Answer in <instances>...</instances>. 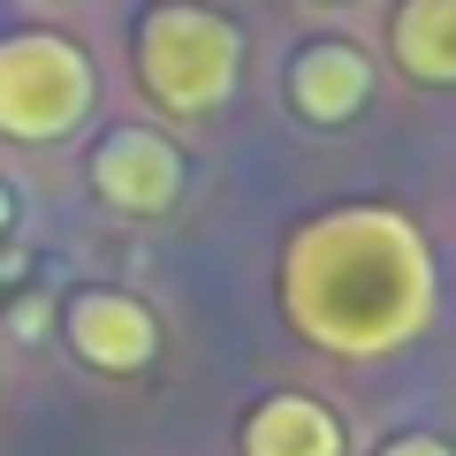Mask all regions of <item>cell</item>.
<instances>
[{
	"instance_id": "cell-1",
	"label": "cell",
	"mask_w": 456,
	"mask_h": 456,
	"mask_svg": "<svg viewBox=\"0 0 456 456\" xmlns=\"http://www.w3.org/2000/svg\"><path fill=\"white\" fill-rule=\"evenodd\" d=\"M441 274L426 236L388 206H335L281 251V312L327 358H380L434 327Z\"/></svg>"
},
{
	"instance_id": "cell-2",
	"label": "cell",
	"mask_w": 456,
	"mask_h": 456,
	"mask_svg": "<svg viewBox=\"0 0 456 456\" xmlns=\"http://www.w3.org/2000/svg\"><path fill=\"white\" fill-rule=\"evenodd\" d=\"M244 77V31L206 0H152L137 16V84L167 114H213Z\"/></svg>"
},
{
	"instance_id": "cell-3",
	"label": "cell",
	"mask_w": 456,
	"mask_h": 456,
	"mask_svg": "<svg viewBox=\"0 0 456 456\" xmlns=\"http://www.w3.org/2000/svg\"><path fill=\"white\" fill-rule=\"evenodd\" d=\"M92 53L61 31H8L0 38V137L53 145L92 114Z\"/></svg>"
},
{
	"instance_id": "cell-4",
	"label": "cell",
	"mask_w": 456,
	"mask_h": 456,
	"mask_svg": "<svg viewBox=\"0 0 456 456\" xmlns=\"http://www.w3.org/2000/svg\"><path fill=\"white\" fill-rule=\"evenodd\" d=\"M61 335L69 350H77L92 373L107 380H130L145 373L152 358H160V320H152V305H137L130 289H77L61 312Z\"/></svg>"
},
{
	"instance_id": "cell-5",
	"label": "cell",
	"mask_w": 456,
	"mask_h": 456,
	"mask_svg": "<svg viewBox=\"0 0 456 456\" xmlns=\"http://www.w3.org/2000/svg\"><path fill=\"white\" fill-rule=\"evenodd\" d=\"M92 191H99V206L152 221V213H167L183 198V152L160 130H107L92 145Z\"/></svg>"
},
{
	"instance_id": "cell-6",
	"label": "cell",
	"mask_w": 456,
	"mask_h": 456,
	"mask_svg": "<svg viewBox=\"0 0 456 456\" xmlns=\"http://www.w3.org/2000/svg\"><path fill=\"white\" fill-rule=\"evenodd\" d=\"M281 92H289V107L305 114L312 130H335V122L365 114V99H373V61H365L350 38H312V46L289 53Z\"/></svg>"
},
{
	"instance_id": "cell-7",
	"label": "cell",
	"mask_w": 456,
	"mask_h": 456,
	"mask_svg": "<svg viewBox=\"0 0 456 456\" xmlns=\"http://www.w3.org/2000/svg\"><path fill=\"white\" fill-rule=\"evenodd\" d=\"M388 61L411 84H456V0H395Z\"/></svg>"
},
{
	"instance_id": "cell-8",
	"label": "cell",
	"mask_w": 456,
	"mask_h": 456,
	"mask_svg": "<svg viewBox=\"0 0 456 456\" xmlns=\"http://www.w3.org/2000/svg\"><path fill=\"white\" fill-rule=\"evenodd\" d=\"M244 456H342V426L312 395H266L244 419Z\"/></svg>"
},
{
	"instance_id": "cell-9",
	"label": "cell",
	"mask_w": 456,
	"mask_h": 456,
	"mask_svg": "<svg viewBox=\"0 0 456 456\" xmlns=\"http://www.w3.org/2000/svg\"><path fill=\"white\" fill-rule=\"evenodd\" d=\"M380 456H456V449H449L441 434H395V441H388Z\"/></svg>"
},
{
	"instance_id": "cell-10",
	"label": "cell",
	"mask_w": 456,
	"mask_h": 456,
	"mask_svg": "<svg viewBox=\"0 0 456 456\" xmlns=\"http://www.w3.org/2000/svg\"><path fill=\"white\" fill-rule=\"evenodd\" d=\"M8 221H16V191L0 183V236H8Z\"/></svg>"
}]
</instances>
